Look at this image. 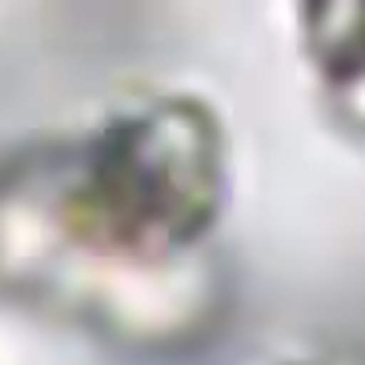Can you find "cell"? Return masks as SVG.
<instances>
[{
	"label": "cell",
	"instance_id": "1",
	"mask_svg": "<svg viewBox=\"0 0 365 365\" xmlns=\"http://www.w3.org/2000/svg\"><path fill=\"white\" fill-rule=\"evenodd\" d=\"M221 197V129L189 97L29 145L0 165V293L120 341L173 337L197 317L173 277Z\"/></svg>",
	"mask_w": 365,
	"mask_h": 365
}]
</instances>
